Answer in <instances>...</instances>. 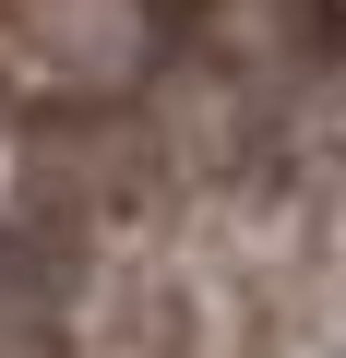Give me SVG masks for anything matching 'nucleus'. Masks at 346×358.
I'll return each instance as SVG.
<instances>
[{"label": "nucleus", "mask_w": 346, "mask_h": 358, "mask_svg": "<svg viewBox=\"0 0 346 358\" xmlns=\"http://www.w3.org/2000/svg\"><path fill=\"white\" fill-rule=\"evenodd\" d=\"M287 48L310 72H346V0H287Z\"/></svg>", "instance_id": "f257e3e1"}]
</instances>
